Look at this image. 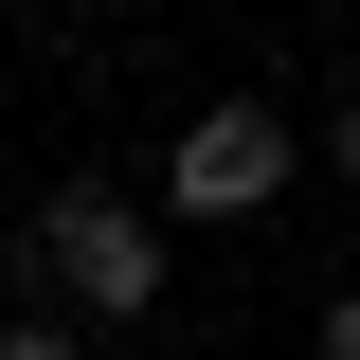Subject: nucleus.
<instances>
[{
  "instance_id": "nucleus-1",
  "label": "nucleus",
  "mask_w": 360,
  "mask_h": 360,
  "mask_svg": "<svg viewBox=\"0 0 360 360\" xmlns=\"http://www.w3.org/2000/svg\"><path fill=\"white\" fill-rule=\"evenodd\" d=\"M37 234H54V288H72L90 324H144V307H162V234H144L127 198H54Z\"/></svg>"
},
{
  "instance_id": "nucleus-2",
  "label": "nucleus",
  "mask_w": 360,
  "mask_h": 360,
  "mask_svg": "<svg viewBox=\"0 0 360 360\" xmlns=\"http://www.w3.org/2000/svg\"><path fill=\"white\" fill-rule=\"evenodd\" d=\"M162 180H180V217H270V198H288V127H270V108H198Z\"/></svg>"
},
{
  "instance_id": "nucleus-3",
  "label": "nucleus",
  "mask_w": 360,
  "mask_h": 360,
  "mask_svg": "<svg viewBox=\"0 0 360 360\" xmlns=\"http://www.w3.org/2000/svg\"><path fill=\"white\" fill-rule=\"evenodd\" d=\"M324 342H342V360H360V288H342V307H324Z\"/></svg>"
},
{
  "instance_id": "nucleus-4",
  "label": "nucleus",
  "mask_w": 360,
  "mask_h": 360,
  "mask_svg": "<svg viewBox=\"0 0 360 360\" xmlns=\"http://www.w3.org/2000/svg\"><path fill=\"white\" fill-rule=\"evenodd\" d=\"M342 180H360V90H342Z\"/></svg>"
}]
</instances>
